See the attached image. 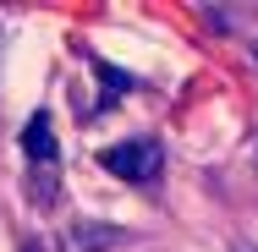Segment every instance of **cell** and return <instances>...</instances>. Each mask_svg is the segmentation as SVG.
Masks as SVG:
<instances>
[{
  "label": "cell",
  "instance_id": "obj_1",
  "mask_svg": "<svg viewBox=\"0 0 258 252\" xmlns=\"http://www.w3.org/2000/svg\"><path fill=\"white\" fill-rule=\"evenodd\" d=\"M99 164L110 176H121V181H154L159 164H165V153H159L154 137H132V143H115V148L99 153Z\"/></svg>",
  "mask_w": 258,
  "mask_h": 252
},
{
  "label": "cell",
  "instance_id": "obj_2",
  "mask_svg": "<svg viewBox=\"0 0 258 252\" xmlns=\"http://www.w3.org/2000/svg\"><path fill=\"white\" fill-rule=\"evenodd\" d=\"M126 241V230L121 225H104V219H77V225H66L60 230V247L55 252H110Z\"/></svg>",
  "mask_w": 258,
  "mask_h": 252
},
{
  "label": "cell",
  "instance_id": "obj_3",
  "mask_svg": "<svg viewBox=\"0 0 258 252\" xmlns=\"http://www.w3.org/2000/svg\"><path fill=\"white\" fill-rule=\"evenodd\" d=\"M22 153L33 164H55V126H50V110H39L28 126H22Z\"/></svg>",
  "mask_w": 258,
  "mask_h": 252
},
{
  "label": "cell",
  "instance_id": "obj_4",
  "mask_svg": "<svg viewBox=\"0 0 258 252\" xmlns=\"http://www.w3.org/2000/svg\"><path fill=\"white\" fill-rule=\"evenodd\" d=\"M94 71H99V77H104V104H99V110H110V99H115L121 88H132V77H126V71H115V66H104V60H99V66H94Z\"/></svg>",
  "mask_w": 258,
  "mask_h": 252
},
{
  "label": "cell",
  "instance_id": "obj_5",
  "mask_svg": "<svg viewBox=\"0 0 258 252\" xmlns=\"http://www.w3.org/2000/svg\"><path fill=\"white\" fill-rule=\"evenodd\" d=\"M236 252H258V247H247V241H242V247H236Z\"/></svg>",
  "mask_w": 258,
  "mask_h": 252
},
{
  "label": "cell",
  "instance_id": "obj_6",
  "mask_svg": "<svg viewBox=\"0 0 258 252\" xmlns=\"http://www.w3.org/2000/svg\"><path fill=\"white\" fill-rule=\"evenodd\" d=\"M253 55H258V50H253Z\"/></svg>",
  "mask_w": 258,
  "mask_h": 252
}]
</instances>
